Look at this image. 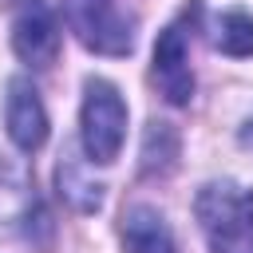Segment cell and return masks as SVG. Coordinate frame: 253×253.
<instances>
[{"instance_id":"1","label":"cell","mask_w":253,"mask_h":253,"mask_svg":"<svg viewBox=\"0 0 253 253\" xmlns=\"http://www.w3.org/2000/svg\"><path fill=\"white\" fill-rule=\"evenodd\" d=\"M194 217L210 253H253V190L237 182H206L194 198Z\"/></svg>"},{"instance_id":"2","label":"cell","mask_w":253,"mask_h":253,"mask_svg":"<svg viewBox=\"0 0 253 253\" xmlns=\"http://www.w3.org/2000/svg\"><path fill=\"white\" fill-rule=\"evenodd\" d=\"M126 138V103L115 83L87 79L83 83V107H79V146L91 162L111 166Z\"/></svg>"},{"instance_id":"3","label":"cell","mask_w":253,"mask_h":253,"mask_svg":"<svg viewBox=\"0 0 253 253\" xmlns=\"http://www.w3.org/2000/svg\"><path fill=\"white\" fill-rule=\"evenodd\" d=\"M63 20L95 55H130L134 47V16L119 0H63Z\"/></svg>"},{"instance_id":"4","label":"cell","mask_w":253,"mask_h":253,"mask_svg":"<svg viewBox=\"0 0 253 253\" xmlns=\"http://www.w3.org/2000/svg\"><path fill=\"white\" fill-rule=\"evenodd\" d=\"M190 32H186V16L166 24L154 40V63H150V75L162 91L166 103L174 107H186L194 99V71H190Z\"/></svg>"},{"instance_id":"5","label":"cell","mask_w":253,"mask_h":253,"mask_svg":"<svg viewBox=\"0 0 253 253\" xmlns=\"http://www.w3.org/2000/svg\"><path fill=\"white\" fill-rule=\"evenodd\" d=\"M12 47L28 67H51L59 55V24L47 0H16L12 12Z\"/></svg>"},{"instance_id":"6","label":"cell","mask_w":253,"mask_h":253,"mask_svg":"<svg viewBox=\"0 0 253 253\" xmlns=\"http://www.w3.org/2000/svg\"><path fill=\"white\" fill-rule=\"evenodd\" d=\"M4 126H8V138L16 142V150L32 154L47 142V111H43V99L40 91L16 75L8 83V99H4Z\"/></svg>"},{"instance_id":"7","label":"cell","mask_w":253,"mask_h":253,"mask_svg":"<svg viewBox=\"0 0 253 253\" xmlns=\"http://www.w3.org/2000/svg\"><path fill=\"white\" fill-rule=\"evenodd\" d=\"M32 225H47V213H43L40 198L32 194L24 166H16L0 154V229H20L32 241Z\"/></svg>"},{"instance_id":"8","label":"cell","mask_w":253,"mask_h":253,"mask_svg":"<svg viewBox=\"0 0 253 253\" xmlns=\"http://www.w3.org/2000/svg\"><path fill=\"white\" fill-rule=\"evenodd\" d=\"M91 158H79L71 146L59 154V166H55V190L59 198L75 210V213H99L103 210V182L91 174Z\"/></svg>"},{"instance_id":"9","label":"cell","mask_w":253,"mask_h":253,"mask_svg":"<svg viewBox=\"0 0 253 253\" xmlns=\"http://www.w3.org/2000/svg\"><path fill=\"white\" fill-rule=\"evenodd\" d=\"M123 249L126 253H178V241L154 206L134 202L123 210Z\"/></svg>"},{"instance_id":"10","label":"cell","mask_w":253,"mask_h":253,"mask_svg":"<svg viewBox=\"0 0 253 253\" xmlns=\"http://www.w3.org/2000/svg\"><path fill=\"white\" fill-rule=\"evenodd\" d=\"M178 130L162 119H150L146 123V134H142V178H166L174 166H178Z\"/></svg>"},{"instance_id":"11","label":"cell","mask_w":253,"mask_h":253,"mask_svg":"<svg viewBox=\"0 0 253 253\" xmlns=\"http://www.w3.org/2000/svg\"><path fill=\"white\" fill-rule=\"evenodd\" d=\"M210 43L221 51V55H233V59H249L253 55V16L245 8H225L213 16L210 24Z\"/></svg>"}]
</instances>
